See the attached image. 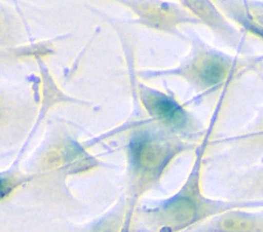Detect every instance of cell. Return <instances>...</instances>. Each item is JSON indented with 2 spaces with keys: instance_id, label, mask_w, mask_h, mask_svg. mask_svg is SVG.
I'll use <instances>...</instances> for the list:
<instances>
[{
  "instance_id": "2",
  "label": "cell",
  "mask_w": 263,
  "mask_h": 232,
  "mask_svg": "<svg viewBox=\"0 0 263 232\" xmlns=\"http://www.w3.org/2000/svg\"><path fill=\"white\" fill-rule=\"evenodd\" d=\"M224 73V68L221 62L211 61L204 66L201 72L202 79L209 84H215L220 81Z\"/></svg>"
},
{
  "instance_id": "3",
  "label": "cell",
  "mask_w": 263,
  "mask_h": 232,
  "mask_svg": "<svg viewBox=\"0 0 263 232\" xmlns=\"http://www.w3.org/2000/svg\"><path fill=\"white\" fill-rule=\"evenodd\" d=\"M12 181L5 178H0V200L7 195L13 186Z\"/></svg>"
},
{
  "instance_id": "1",
  "label": "cell",
  "mask_w": 263,
  "mask_h": 232,
  "mask_svg": "<svg viewBox=\"0 0 263 232\" xmlns=\"http://www.w3.org/2000/svg\"><path fill=\"white\" fill-rule=\"evenodd\" d=\"M153 108L162 119L174 125H181L185 121V115L181 107L173 100L164 95L155 99Z\"/></svg>"
}]
</instances>
